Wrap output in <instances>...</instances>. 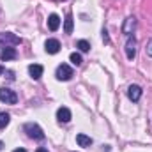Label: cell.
Segmentation results:
<instances>
[{"label": "cell", "instance_id": "cell-1", "mask_svg": "<svg viewBox=\"0 0 152 152\" xmlns=\"http://www.w3.org/2000/svg\"><path fill=\"white\" fill-rule=\"evenodd\" d=\"M25 133L30 136V138H34V140H44V133H42V129L39 127L37 124H34V122H28V124H25Z\"/></svg>", "mask_w": 152, "mask_h": 152}, {"label": "cell", "instance_id": "cell-2", "mask_svg": "<svg viewBox=\"0 0 152 152\" xmlns=\"http://www.w3.org/2000/svg\"><path fill=\"white\" fill-rule=\"evenodd\" d=\"M0 101L5 103V104H16L18 96H16L14 90H11V88H7V87H2V88H0Z\"/></svg>", "mask_w": 152, "mask_h": 152}, {"label": "cell", "instance_id": "cell-3", "mask_svg": "<svg viewBox=\"0 0 152 152\" xmlns=\"http://www.w3.org/2000/svg\"><path fill=\"white\" fill-rule=\"evenodd\" d=\"M55 76H57V80H60V81H69V80L75 76V73H73V69H71L67 64H60V66L57 67Z\"/></svg>", "mask_w": 152, "mask_h": 152}, {"label": "cell", "instance_id": "cell-4", "mask_svg": "<svg viewBox=\"0 0 152 152\" xmlns=\"http://www.w3.org/2000/svg\"><path fill=\"white\" fill-rule=\"evenodd\" d=\"M20 42H21V39L18 37V36H14V34H11V32L0 34V46H2V48L16 46V44H20Z\"/></svg>", "mask_w": 152, "mask_h": 152}, {"label": "cell", "instance_id": "cell-5", "mask_svg": "<svg viewBox=\"0 0 152 152\" xmlns=\"http://www.w3.org/2000/svg\"><path fill=\"white\" fill-rule=\"evenodd\" d=\"M126 57H127L129 60H133V58L136 57V39H134V36H129V39H127V44H126Z\"/></svg>", "mask_w": 152, "mask_h": 152}, {"label": "cell", "instance_id": "cell-6", "mask_svg": "<svg viewBox=\"0 0 152 152\" xmlns=\"http://www.w3.org/2000/svg\"><path fill=\"white\" fill-rule=\"evenodd\" d=\"M44 50H46L50 55H55V53L60 51V42H58L57 39H48V41L44 42Z\"/></svg>", "mask_w": 152, "mask_h": 152}, {"label": "cell", "instance_id": "cell-7", "mask_svg": "<svg viewBox=\"0 0 152 152\" xmlns=\"http://www.w3.org/2000/svg\"><path fill=\"white\" fill-rule=\"evenodd\" d=\"M127 97H129L133 103L140 101V97H142V87H138V85H131V87L127 88Z\"/></svg>", "mask_w": 152, "mask_h": 152}, {"label": "cell", "instance_id": "cell-8", "mask_svg": "<svg viewBox=\"0 0 152 152\" xmlns=\"http://www.w3.org/2000/svg\"><path fill=\"white\" fill-rule=\"evenodd\" d=\"M18 57V53H16V50L12 48V46H9V48H4L2 51H0V58L4 60V62H7V60H14Z\"/></svg>", "mask_w": 152, "mask_h": 152}, {"label": "cell", "instance_id": "cell-9", "mask_svg": "<svg viewBox=\"0 0 152 152\" xmlns=\"http://www.w3.org/2000/svg\"><path fill=\"white\" fill-rule=\"evenodd\" d=\"M57 118H58V122L67 124V122L71 120V112H69V108H66V106L58 108V110H57Z\"/></svg>", "mask_w": 152, "mask_h": 152}, {"label": "cell", "instance_id": "cell-10", "mask_svg": "<svg viewBox=\"0 0 152 152\" xmlns=\"http://www.w3.org/2000/svg\"><path fill=\"white\" fill-rule=\"evenodd\" d=\"M42 66L41 64H32V66H28V75L32 76L34 80H39L41 76H42Z\"/></svg>", "mask_w": 152, "mask_h": 152}, {"label": "cell", "instance_id": "cell-11", "mask_svg": "<svg viewBox=\"0 0 152 152\" xmlns=\"http://www.w3.org/2000/svg\"><path fill=\"white\" fill-rule=\"evenodd\" d=\"M58 27H60V18H58V14H50V18H48V28H50L51 32H55V30H58Z\"/></svg>", "mask_w": 152, "mask_h": 152}, {"label": "cell", "instance_id": "cell-12", "mask_svg": "<svg viewBox=\"0 0 152 152\" xmlns=\"http://www.w3.org/2000/svg\"><path fill=\"white\" fill-rule=\"evenodd\" d=\"M134 27H136V20H134V16H129V18L126 20L124 27H122V32H124V34H131V32L134 30Z\"/></svg>", "mask_w": 152, "mask_h": 152}, {"label": "cell", "instance_id": "cell-13", "mask_svg": "<svg viewBox=\"0 0 152 152\" xmlns=\"http://www.w3.org/2000/svg\"><path fill=\"white\" fill-rule=\"evenodd\" d=\"M76 143H78L80 147H90V145H92V138L87 136V134H83V133H80V134L76 136Z\"/></svg>", "mask_w": 152, "mask_h": 152}, {"label": "cell", "instance_id": "cell-14", "mask_svg": "<svg viewBox=\"0 0 152 152\" xmlns=\"http://www.w3.org/2000/svg\"><path fill=\"white\" fill-rule=\"evenodd\" d=\"M64 32H66V34H73V14H71V12L66 16V21H64Z\"/></svg>", "mask_w": 152, "mask_h": 152}, {"label": "cell", "instance_id": "cell-15", "mask_svg": "<svg viewBox=\"0 0 152 152\" xmlns=\"http://www.w3.org/2000/svg\"><path fill=\"white\" fill-rule=\"evenodd\" d=\"M11 122V117L9 113H5V112H0V129H4L7 124Z\"/></svg>", "mask_w": 152, "mask_h": 152}, {"label": "cell", "instance_id": "cell-16", "mask_svg": "<svg viewBox=\"0 0 152 152\" xmlns=\"http://www.w3.org/2000/svg\"><path fill=\"white\" fill-rule=\"evenodd\" d=\"M76 46H78L81 51H88V50H90V42H88V41H85V39L78 41V42H76Z\"/></svg>", "mask_w": 152, "mask_h": 152}, {"label": "cell", "instance_id": "cell-17", "mask_svg": "<svg viewBox=\"0 0 152 152\" xmlns=\"http://www.w3.org/2000/svg\"><path fill=\"white\" fill-rule=\"evenodd\" d=\"M69 60H71V62H73L75 66H80V64L83 62V60H81V55H80V53H71V57H69Z\"/></svg>", "mask_w": 152, "mask_h": 152}, {"label": "cell", "instance_id": "cell-18", "mask_svg": "<svg viewBox=\"0 0 152 152\" xmlns=\"http://www.w3.org/2000/svg\"><path fill=\"white\" fill-rule=\"evenodd\" d=\"M103 39H104V42H110V39H108V32H106V30H103Z\"/></svg>", "mask_w": 152, "mask_h": 152}, {"label": "cell", "instance_id": "cell-19", "mask_svg": "<svg viewBox=\"0 0 152 152\" xmlns=\"http://www.w3.org/2000/svg\"><path fill=\"white\" fill-rule=\"evenodd\" d=\"M147 55H149V57H152V41H151V44L147 46Z\"/></svg>", "mask_w": 152, "mask_h": 152}, {"label": "cell", "instance_id": "cell-20", "mask_svg": "<svg viewBox=\"0 0 152 152\" xmlns=\"http://www.w3.org/2000/svg\"><path fill=\"white\" fill-rule=\"evenodd\" d=\"M36 152H48V149H42V147H39V149H37Z\"/></svg>", "mask_w": 152, "mask_h": 152}, {"label": "cell", "instance_id": "cell-21", "mask_svg": "<svg viewBox=\"0 0 152 152\" xmlns=\"http://www.w3.org/2000/svg\"><path fill=\"white\" fill-rule=\"evenodd\" d=\"M12 152H27L25 149H16V151H12Z\"/></svg>", "mask_w": 152, "mask_h": 152}, {"label": "cell", "instance_id": "cell-22", "mask_svg": "<svg viewBox=\"0 0 152 152\" xmlns=\"http://www.w3.org/2000/svg\"><path fill=\"white\" fill-rule=\"evenodd\" d=\"M0 75H4V67L2 66H0Z\"/></svg>", "mask_w": 152, "mask_h": 152}]
</instances>
